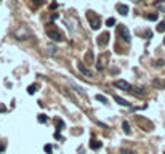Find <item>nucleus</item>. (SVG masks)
<instances>
[{
	"mask_svg": "<svg viewBox=\"0 0 165 154\" xmlns=\"http://www.w3.org/2000/svg\"><path fill=\"white\" fill-rule=\"evenodd\" d=\"M114 101H116L117 104H120V106H130V103H128V101H125L124 100V98H120V96H114Z\"/></svg>",
	"mask_w": 165,
	"mask_h": 154,
	"instance_id": "8",
	"label": "nucleus"
},
{
	"mask_svg": "<svg viewBox=\"0 0 165 154\" xmlns=\"http://www.w3.org/2000/svg\"><path fill=\"white\" fill-rule=\"evenodd\" d=\"M45 151H47V152H52V144H47V146H45Z\"/></svg>",
	"mask_w": 165,
	"mask_h": 154,
	"instance_id": "22",
	"label": "nucleus"
},
{
	"mask_svg": "<svg viewBox=\"0 0 165 154\" xmlns=\"http://www.w3.org/2000/svg\"><path fill=\"white\" fill-rule=\"evenodd\" d=\"M117 11L120 13L122 16H127L128 15V6L124 5V3H117Z\"/></svg>",
	"mask_w": 165,
	"mask_h": 154,
	"instance_id": "7",
	"label": "nucleus"
},
{
	"mask_svg": "<svg viewBox=\"0 0 165 154\" xmlns=\"http://www.w3.org/2000/svg\"><path fill=\"white\" fill-rule=\"evenodd\" d=\"M77 67H79V71H80L85 77H93V74H91V71H90V69L87 67V66H85L83 64V63H79V64H77Z\"/></svg>",
	"mask_w": 165,
	"mask_h": 154,
	"instance_id": "5",
	"label": "nucleus"
},
{
	"mask_svg": "<svg viewBox=\"0 0 165 154\" xmlns=\"http://www.w3.org/2000/svg\"><path fill=\"white\" fill-rule=\"evenodd\" d=\"M146 19H149V21H157V19H159V15H157V13H149V15H146Z\"/></svg>",
	"mask_w": 165,
	"mask_h": 154,
	"instance_id": "11",
	"label": "nucleus"
},
{
	"mask_svg": "<svg viewBox=\"0 0 165 154\" xmlns=\"http://www.w3.org/2000/svg\"><path fill=\"white\" fill-rule=\"evenodd\" d=\"M163 64H165V63H163L162 60H159V61L155 63V66H157V67H160V66H163Z\"/></svg>",
	"mask_w": 165,
	"mask_h": 154,
	"instance_id": "20",
	"label": "nucleus"
},
{
	"mask_svg": "<svg viewBox=\"0 0 165 154\" xmlns=\"http://www.w3.org/2000/svg\"><path fill=\"white\" fill-rule=\"evenodd\" d=\"M96 100L98 101H101V103H107V98L103 96V95H96Z\"/></svg>",
	"mask_w": 165,
	"mask_h": 154,
	"instance_id": "18",
	"label": "nucleus"
},
{
	"mask_svg": "<svg viewBox=\"0 0 165 154\" xmlns=\"http://www.w3.org/2000/svg\"><path fill=\"white\" fill-rule=\"evenodd\" d=\"M163 154H165V152H163Z\"/></svg>",
	"mask_w": 165,
	"mask_h": 154,
	"instance_id": "29",
	"label": "nucleus"
},
{
	"mask_svg": "<svg viewBox=\"0 0 165 154\" xmlns=\"http://www.w3.org/2000/svg\"><path fill=\"white\" fill-rule=\"evenodd\" d=\"M157 32H165V21L159 23V26H157Z\"/></svg>",
	"mask_w": 165,
	"mask_h": 154,
	"instance_id": "15",
	"label": "nucleus"
},
{
	"mask_svg": "<svg viewBox=\"0 0 165 154\" xmlns=\"http://www.w3.org/2000/svg\"><path fill=\"white\" fill-rule=\"evenodd\" d=\"M47 34H48V37L52 39V40H55V42H63L64 40V36L61 34V31L56 29V27H53V29H52V27H48Z\"/></svg>",
	"mask_w": 165,
	"mask_h": 154,
	"instance_id": "1",
	"label": "nucleus"
},
{
	"mask_svg": "<svg viewBox=\"0 0 165 154\" xmlns=\"http://www.w3.org/2000/svg\"><path fill=\"white\" fill-rule=\"evenodd\" d=\"M56 6H58V3H56V2H53L52 5H50V8H52V10H53V8H56Z\"/></svg>",
	"mask_w": 165,
	"mask_h": 154,
	"instance_id": "23",
	"label": "nucleus"
},
{
	"mask_svg": "<svg viewBox=\"0 0 165 154\" xmlns=\"http://www.w3.org/2000/svg\"><path fill=\"white\" fill-rule=\"evenodd\" d=\"M154 85L159 87V88H165V82H163V80H159V79H155V80H154Z\"/></svg>",
	"mask_w": 165,
	"mask_h": 154,
	"instance_id": "13",
	"label": "nucleus"
},
{
	"mask_svg": "<svg viewBox=\"0 0 165 154\" xmlns=\"http://www.w3.org/2000/svg\"><path fill=\"white\" fill-rule=\"evenodd\" d=\"M2 151H5V144L0 143V152H2Z\"/></svg>",
	"mask_w": 165,
	"mask_h": 154,
	"instance_id": "24",
	"label": "nucleus"
},
{
	"mask_svg": "<svg viewBox=\"0 0 165 154\" xmlns=\"http://www.w3.org/2000/svg\"><path fill=\"white\" fill-rule=\"evenodd\" d=\"M122 127H124V132H125L127 135L130 133V124H128L127 121H124V124H122Z\"/></svg>",
	"mask_w": 165,
	"mask_h": 154,
	"instance_id": "14",
	"label": "nucleus"
},
{
	"mask_svg": "<svg viewBox=\"0 0 165 154\" xmlns=\"http://www.w3.org/2000/svg\"><path fill=\"white\" fill-rule=\"evenodd\" d=\"M56 125H58V132L64 127V124H63V121H59V119H56Z\"/></svg>",
	"mask_w": 165,
	"mask_h": 154,
	"instance_id": "19",
	"label": "nucleus"
},
{
	"mask_svg": "<svg viewBox=\"0 0 165 154\" xmlns=\"http://www.w3.org/2000/svg\"><path fill=\"white\" fill-rule=\"evenodd\" d=\"M87 18H88V21H90V24H91V27L93 29H99V26H101V19H99V16H96L93 11H88L87 13Z\"/></svg>",
	"mask_w": 165,
	"mask_h": 154,
	"instance_id": "2",
	"label": "nucleus"
},
{
	"mask_svg": "<svg viewBox=\"0 0 165 154\" xmlns=\"http://www.w3.org/2000/svg\"><path fill=\"white\" fill-rule=\"evenodd\" d=\"M34 2H37V3H39V2H40V3H42V0H34Z\"/></svg>",
	"mask_w": 165,
	"mask_h": 154,
	"instance_id": "26",
	"label": "nucleus"
},
{
	"mask_svg": "<svg viewBox=\"0 0 165 154\" xmlns=\"http://www.w3.org/2000/svg\"><path fill=\"white\" fill-rule=\"evenodd\" d=\"M120 152H122V154H133V151H128V149H122Z\"/></svg>",
	"mask_w": 165,
	"mask_h": 154,
	"instance_id": "21",
	"label": "nucleus"
},
{
	"mask_svg": "<svg viewBox=\"0 0 165 154\" xmlns=\"http://www.w3.org/2000/svg\"><path fill=\"white\" fill-rule=\"evenodd\" d=\"M107 39H109V34H107V32L106 34H101V37H99V45H103V44L106 45L107 44Z\"/></svg>",
	"mask_w": 165,
	"mask_h": 154,
	"instance_id": "10",
	"label": "nucleus"
},
{
	"mask_svg": "<svg viewBox=\"0 0 165 154\" xmlns=\"http://www.w3.org/2000/svg\"><path fill=\"white\" fill-rule=\"evenodd\" d=\"M37 121H39L40 124H45V122H47V116H45V114H40V116L37 117Z\"/></svg>",
	"mask_w": 165,
	"mask_h": 154,
	"instance_id": "17",
	"label": "nucleus"
},
{
	"mask_svg": "<svg viewBox=\"0 0 165 154\" xmlns=\"http://www.w3.org/2000/svg\"><path fill=\"white\" fill-rule=\"evenodd\" d=\"M69 85H71V87H72L74 90H77V92H79V93H80L82 96H87V93H85V90H83V88H82L80 85H77V83H75L74 80H69Z\"/></svg>",
	"mask_w": 165,
	"mask_h": 154,
	"instance_id": "6",
	"label": "nucleus"
},
{
	"mask_svg": "<svg viewBox=\"0 0 165 154\" xmlns=\"http://www.w3.org/2000/svg\"><path fill=\"white\" fill-rule=\"evenodd\" d=\"M35 92H37V85H35V83H34V85L27 87V93H29V95H34Z\"/></svg>",
	"mask_w": 165,
	"mask_h": 154,
	"instance_id": "12",
	"label": "nucleus"
},
{
	"mask_svg": "<svg viewBox=\"0 0 165 154\" xmlns=\"http://www.w3.org/2000/svg\"><path fill=\"white\" fill-rule=\"evenodd\" d=\"M5 109H6V108L3 106V104H0V111H2V113H3V111H5Z\"/></svg>",
	"mask_w": 165,
	"mask_h": 154,
	"instance_id": "25",
	"label": "nucleus"
},
{
	"mask_svg": "<svg viewBox=\"0 0 165 154\" xmlns=\"http://www.w3.org/2000/svg\"><path fill=\"white\" fill-rule=\"evenodd\" d=\"M101 141H98V140H91V141H90V148L91 149H99V148H101Z\"/></svg>",
	"mask_w": 165,
	"mask_h": 154,
	"instance_id": "9",
	"label": "nucleus"
},
{
	"mask_svg": "<svg viewBox=\"0 0 165 154\" xmlns=\"http://www.w3.org/2000/svg\"><path fill=\"white\" fill-rule=\"evenodd\" d=\"M0 2H2V0H0Z\"/></svg>",
	"mask_w": 165,
	"mask_h": 154,
	"instance_id": "28",
	"label": "nucleus"
},
{
	"mask_svg": "<svg viewBox=\"0 0 165 154\" xmlns=\"http://www.w3.org/2000/svg\"><path fill=\"white\" fill-rule=\"evenodd\" d=\"M163 45H165V39H163Z\"/></svg>",
	"mask_w": 165,
	"mask_h": 154,
	"instance_id": "27",
	"label": "nucleus"
},
{
	"mask_svg": "<svg viewBox=\"0 0 165 154\" xmlns=\"http://www.w3.org/2000/svg\"><path fill=\"white\" fill-rule=\"evenodd\" d=\"M106 26H109V27H112V26H116V19L114 18H109L106 21Z\"/></svg>",
	"mask_w": 165,
	"mask_h": 154,
	"instance_id": "16",
	"label": "nucleus"
},
{
	"mask_svg": "<svg viewBox=\"0 0 165 154\" xmlns=\"http://www.w3.org/2000/svg\"><path fill=\"white\" fill-rule=\"evenodd\" d=\"M114 87L119 88V90H124V92H128V93L133 92V87L127 80H116V82H114Z\"/></svg>",
	"mask_w": 165,
	"mask_h": 154,
	"instance_id": "4",
	"label": "nucleus"
},
{
	"mask_svg": "<svg viewBox=\"0 0 165 154\" xmlns=\"http://www.w3.org/2000/svg\"><path fill=\"white\" fill-rule=\"evenodd\" d=\"M117 32L120 34V37L124 39V42H130L132 40V34L128 31V27H125L124 24H117Z\"/></svg>",
	"mask_w": 165,
	"mask_h": 154,
	"instance_id": "3",
	"label": "nucleus"
}]
</instances>
